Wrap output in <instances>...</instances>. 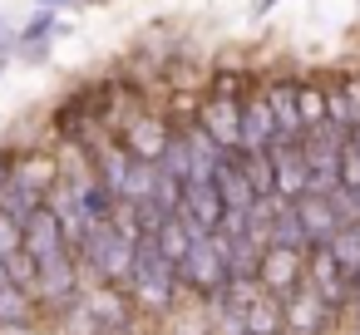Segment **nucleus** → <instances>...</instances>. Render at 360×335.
Masks as SVG:
<instances>
[{"mask_svg":"<svg viewBox=\"0 0 360 335\" xmlns=\"http://www.w3.org/2000/svg\"><path fill=\"white\" fill-rule=\"evenodd\" d=\"M11 178H15V183H25L30 192H40V197H45V192L60 183V158H55L50 148H25V153H15Z\"/></svg>","mask_w":360,"mask_h":335,"instance_id":"obj_15","label":"nucleus"},{"mask_svg":"<svg viewBox=\"0 0 360 335\" xmlns=\"http://www.w3.org/2000/svg\"><path fill=\"white\" fill-rule=\"evenodd\" d=\"M257 286H262L271 301H286L296 286H306V251L262 247V256H257Z\"/></svg>","mask_w":360,"mask_h":335,"instance_id":"obj_4","label":"nucleus"},{"mask_svg":"<svg viewBox=\"0 0 360 335\" xmlns=\"http://www.w3.org/2000/svg\"><path fill=\"white\" fill-rule=\"evenodd\" d=\"M276 6H281V0H257V6H252V15H271Z\"/></svg>","mask_w":360,"mask_h":335,"instance_id":"obj_32","label":"nucleus"},{"mask_svg":"<svg viewBox=\"0 0 360 335\" xmlns=\"http://www.w3.org/2000/svg\"><path fill=\"white\" fill-rule=\"evenodd\" d=\"M247 183H252V192L257 197H276V183H271V158L266 153H247Z\"/></svg>","mask_w":360,"mask_h":335,"instance_id":"obj_24","label":"nucleus"},{"mask_svg":"<svg viewBox=\"0 0 360 335\" xmlns=\"http://www.w3.org/2000/svg\"><path fill=\"white\" fill-rule=\"evenodd\" d=\"M266 158H271V183H276V202H296V197H306V158H301V143H271L266 148Z\"/></svg>","mask_w":360,"mask_h":335,"instance_id":"obj_10","label":"nucleus"},{"mask_svg":"<svg viewBox=\"0 0 360 335\" xmlns=\"http://www.w3.org/2000/svg\"><path fill=\"white\" fill-rule=\"evenodd\" d=\"M281 315H286V335H326V325L335 320V310H330L311 286H296V291L281 301Z\"/></svg>","mask_w":360,"mask_h":335,"instance_id":"obj_9","label":"nucleus"},{"mask_svg":"<svg viewBox=\"0 0 360 335\" xmlns=\"http://www.w3.org/2000/svg\"><path fill=\"white\" fill-rule=\"evenodd\" d=\"M335 89H340L345 119H350V129H355V124H360V74H340V79H335Z\"/></svg>","mask_w":360,"mask_h":335,"instance_id":"obj_25","label":"nucleus"},{"mask_svg":"<svg viewBox=\"0 0 360 335\" xmlns=\"http://www.w3.org/2000/svg\"><path fill=\"white\" fill-rule=\"evenodd\" d=\"M340 315H345V320H350V325H355V330H360V296H350V306H345V310H340Z\"/></svg>","mask_w":360,"mask_h":335,"instance_id":"obj_30","label":"nucleus"},{"mask_svg":"<svg viewBox=\"0 0 360 335\" xmlns=\"http://www.w3.org/2000/svg\"><path fill=\"white\" fill-rule=\"evenodd\" d=\"M345 148H350V153H355V158H360V124H355V129H350V133H345Z\"/></svg>","mask_w":360,"mask_h":335,"instance_id":"obj_31","label":"nucleus"},{"mask_svg":"<svg viewBox=\"0 0 360 335\" xmlns=\"http://www.w3.org/2000/svg\"><path fill=\"white\" fill-rule=\"evenodd\" d=\"M276 143V124H271V109L262 99V89L252 84L247 99H242V153H266Z\"/></svg>","mask_w":360,"mask_h":335,"instance_id":"obj_14","label":"nucleus"},{"mask_svg":"<svg viewBox=\"0 0 360 335\" xmlns=\"http://www.w3.org/2000/svg\"><path fill=\"white\" fill-rule=\"evenodd\" d=\"M79 6H104V0H35V11H79Z\"/></svg>","mask_w":360,"mask_h":335,"instance_id":"obj_27","label":"nucleus"},{"mask_svg":"<svg viewBox=\"0 0 360 335\" xmlns=\"http://www.w3.org/2000/svg\"><path fill=\"white\" fill-rule=\"evenodd\" d=\"M158 168H163L168 178H178V183H188V178H193V158H188V143H183L178 124H173V133H168V148H163Z\"/></svg>","mask_w":360,"mask_h":335,"instance_id":"obj_22","label":"nucleus"},{"mask_svg":"<svg viewBox=\"0 0 360 335\" xmlns=\"http://www.w3.org/2000/svg\"><path fill=\"white\" fill-rule=\"evenodd\" d=\"M35 296L25 286H0V330H35Z\"/></svg>","mask_w":360,"mask_h":335,"instance_id":"obj_17","label":"nucleus"},{"mask_svg":"<svg viewBox=\"0 0 360 335\" xmlns=\"http://www.w3.org/2000/svg\"><path fill=\"white\" fill-rule=\"evenodd\" d=\"M178 286L198 301H207L227 286V261H222L217 237H193L188 242V251L178 256Z\"/></svg>","mask_w":360,"mask_h":335,"instance_id":"obj_2","label":"nucleus"},{"mask_svg":"<svg viewBox=\"0 0 360 335\" xmlns=\"http://www.w3.org/2000/svg\"><path fill=\"white\" fill-rule=\"evenodd\" d=\"M168 133H173V119H168V114L143 109V114L119 133V143H124V153H129V158H139V163H158V158H163V148H168Z\"/></svg>","mask_w":360,"mask_h":335,"instance_id":"obj_7","label":"nucleus"},{"mask_svg":"<svg viewBox=\"0 0 360 335\" xmlns=\"http://www.w3.org/2000/svg\"><path fill=\"white\" fill-rule=\"evenodd\" d=\"M222 212H227V207H222L212 178H193V183H183V207H178V217H183L198 237H212L217 222H222Z\"/></svg>","mask_w":360,"mask_h":335,"instance_id":"obj_8","label":"nucleus"},{"mask_svg":"<svg viewBox=\"0 0 360 335\" xmlns=\"http://www.w3.org/2000/svg\"><path fill=\"white\" fill-rule=\"evenodd\" d=\"M247 153L242 148H232V153H222L217 158V168H212V188H217V197H222V207H252L257 202V192H252V183H247Z\"/></svg>","mask_w":360,"mask_h":335,"instance_id":"obj_13","label":"nucleus"},{"mask_svg":"<svg viewBox=\"0 0 360 335\" xmlns=\"http://www.w3.org/2000/svg\"><path fill=\"white\" fill-rule=\"evenodd\" d=\"M15 251H20V222H11L6 212H0V261L15 256Z\"/></svg>","mask_w":360,"mask_h":335,"instance_id":"obj_26","label":"nucleus"},{"mask_svg":"<svg viewBox=\"0 0 360 335\" xmlns=\"http://www.w3.org/2000/svg\"><path fill=\"white\" fill-rule=\"evenodd\" d=\"M266 247L306 251V232H301V217H296V207H291V202H281V207H276V217H271V227H266Z\"/></svg>","mask_w":360,"mask_h":335,"instance_id":"obj_18","label":"nucleus"},{"mask_svg":"<svg viewBox=\"0 0 360 335\" xmlns=\"http://www.w3.org/2000/svg\"><path fill=\"white\" fill-rule=\"evenodd\" d=\"M350 296H360V266L350 271Z\"/></svg>","mask_w":360,"mask_h":335,"instance_id":"obj_33","label":"nucleus"},{"mask_svg":"<svg viewBox=\"0 0 360 335\" xmlns=\"http://www.w3.org/2000/svg\"><path fill=\"white\" fill-rule=\"evenodd\" d=\"M15 55V30L6 25V15H0V60H11Z\"/></svg>","mask_w":360,"mask_h":335,"instance_id":"obj_28","label":"nucleus"},{"mask_svg":"<svg viewBox=\"0 0 360 335\" xmlns=\"http://www.w3.org/2000/svg\"><path fill=\"white\" fill-rule=\"evenodd\" d=\"M306 286H311L335 315L350 306V276H345V266L330 256V247H306Z\"/></svg>","mask_w":360,"mask_h":335,"instance_id":"obj_5","label":"nucleus"},{"mask_svg":"<svg viewBox=\"0 0 360 335\" xmlns=\"http://www.w3.org/2000/svg\"><path fill=\"white\" fill-rule=\"evenodd\" d=\"M65 30H70V25H65L55 11H35V15L15 30V55L30 60V65L50 60V45H55V35H65Z\"/></svg>","mask_w":360,"mask_h":335,"instance_id":"obj_11","label":"nucleus"},{"mask_svg":"<svg viewBox=\"0 0 360 335\" xmlns=\"http://www.w3.org/2000/svg\"><path fill=\"white\" fill-rule=\"evenodd\" d=\"M193 237H198V232H193V227H188L183 217H168V222L158 227V237H153V242H158V251H163V256H168V261L178 266V256L188 251V242H193Z\"/></svg>","mask_w":360,"mask_h":335,"instance_id":"obj_21","label":"nucleus"},{"mask_svg":"<svg viewBox=\"0 0 360 335\" xmlns=\"http://www.w3.org/2000/svg\"><path fill=\"white\" fill-rule=\"evenodd\" d=\"M350 335H360V330H355V325H350Z\"/></svg>","mask_w":360,"mask_h":335,"instance_id":"obj_34","label":"nucleus"},{"mask_svg":"<svg viewBox=\"0 0 360 335\" xmlns=\"http://www.w3.org/2000/svg\"><path fill=\"white\" fill-rule=\"evenodd\" d=\"M0 70H6V60H0Z\"/></svg>","mask_w":360,"mask_h":335,"instance_id":"obj_35","label":"nucleus"},{"mask_svg":"<svg viewBox=\"0 0 360 335\" xmlns=\"http://www.w3.org/2000/svg\"><path fill=\"white\" fill-rule=\"evenodd\" d=\"M296 207V217H301V232H306V247H326L330 237H335V212H330V202L326 197H296L291 202Z\"/></svg>","mask_w":360,"mask_h":335,"instance_id":"obj_16","label":"nucleus"},{"mask_svg":"<svg viewBox=\"0 0 360 335\" xmlns=\"http://www.w3.org/2000/svg\"><path fill=\"white\" fill-rule=\"evenodd\" d=\"M40 202H45V197H40V192H30V188H25V183H15V178L0 188V212H6L11 222H20V227H25V217H30Z\"/></svg>","mask_w":360,"mask_h":335,"instance_id":"obj_20","label":"nucleus"},{"mask_svg":"<svg viewBox=\"0 0 360 335\" xmlns=\"http://www.w3.org/2000/svg\"><path fill=\"white\" fill-rule=\"evenodd\" d=\"M257 89H262V99H266V109H271L276 138H281V143H301L306 124H301V114H296V79H291V74H266V79H257Z\"/></svg>","mask_w":360,"mask_h":335,"instance_id":"obj_6","label":"nucleus"},{"mask_svg":"<svg viewBox=\"0 0 360 335\" xmlns=\"http://www.w3.org/2000/svg\"><path fill=\"white\" fill-rule=\"evenodd\" d=\"M20 251H25L30 261L55 256V251H70V242H65V232H60V222H55V212H50L45 202L25 217V227H20Z\"/></svg>","mask_w":360,"mask_h":335,"instance_id":"obj_12","label":"nucleus"},{"mask_svg":"<svg viewBox=\"0 0 360 335\" xmlns=\"http://www.w3.org/2000/svg\"><path fill=\"white\" fill-rule=\"evenodd\" d=\"M11 168H15V153H11V148H0V188L11 183Z\"/></svg>","mask_w":360,"mask_h":335,"instance_id":"obj_29","label":"nucleus"},{"mask_svg":"<svg viewBox=\"0 0 360 335\" xmlns=\"http://www.w3.org/2000/svg\"><path fill=\"white\" fill-rule=\"evenodd\" d=\"M326 247H330V256H335V261L345 266V276H350V271L360 266V222H350V227H335V237H330Z\"/></svg>","mask_w":360,"mask_h":335,"instance_id":"obj_23","label":"nucleus"},{"mask_svg":"<svg viewBox=\"0 0 360 335\" xmlns=\"http://www.w3.org/2000/svg\"><path fill=\"white\" fill-rule=\"evenodd\" d=\"M124 291H129V301H134L139 315H173L183 286H178V266L158 251L153 237H143L134 247V271H129V286Z\"/></svg>","mask_w":360,"mask_h":335,"instance_id":"obj_1","label":"nucleus"},{"mask_svg":"<svg viewBox=\"0 0 360 335\" xmlns=\"http://www.w3.org/2000/svg\"><path fill=\"white\" fill-rule=\"evenodd\" d=\"M193 124H198V129L222 148V153L242 148V99L202 94V99H198V109H193Z\"/></svg>","mask_w":360,"mask_h":335,"instance_id":"obj_3","label":"nucleus"},{"mask_svg":"<svg viewBox=\"0 0 360 335\" xmlns=\"http://www.w3.org/2000/svg\"><path fill=\"white\" fill-rule=\"evenodd\" d=\"M296 114L306 129L326 124V84L321 79H296Z\"/></svg>","mask_w":360,"mask_h":335,"instance_id":"obj_19","label":"nucleus"}]
</instances>
